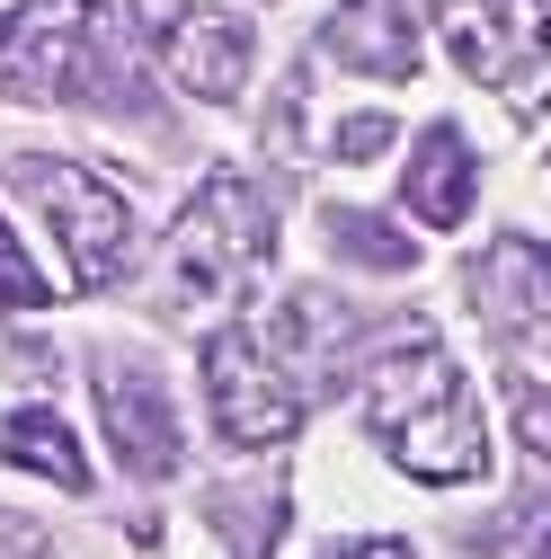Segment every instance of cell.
Here are the masks:
<instances>
[{
	"label": "cell",
	"instance_id": "cell-9",
	"mask_svg": "<svg viewBox=\"0 0 551 559\" xmlns=\"http://www.w3.org/2000/svg\"><path fill=\"white\" fill-rule=\"evenodd\" d=\"M98 408H107V444L125 471H143V479H169L178 471V417H169V391L152 373H133V365H98Z\"/></svg>",
	"mask_w": 551,
	"mask_h": 559
},
{
	"label": "cell",
	"instance_id": "cell-1",
	"mask_svg": "<svg viewBox=\"0 0 551 559\" xmlns=\"http://www.w3.org/2000/svg\"><path fill=\"white\" fill-rule=\"evenodd\" d=\"M365 436L427 488H462L490 471V427H480V400L462 391L445 346H391L365 373Z\"/></svg>",
	"mask_w": 551,
	"mask_h": 559
},
{
	"label": "cell",
	"instance_id": "cell-7",
	"mask_svg": "<svg viewBox=\"0 0 551 559\" xmlns=\"http://www.w3.org/2000/svg\"><path fill=\"white\" fill-rule=\"evenodd\" d=\"M133 19L152 27V45L178 72V90L241 98V81H249V27H241L232 0H133Z\"/></svg>",
	"mask_w": 551,
	"mask_h": 559
},
{
	"label": "cell",
	"instance_id": "cell-5",
	"mask_svg": "<svg viewBox=\"0 0 551 559\" xmlns=\"http://www.w3.org/2000/svg\"><path fill=\"white\" fill-rule=\"evenodd\" d=\"M204 391H214V427L241 453H267V444H285L303 427L294 365L276 356V329H258V320H232L214 346H204Z\"/></svg>",
	"mask_w": 551,
	"mask_h": 559
},
{
	"label": "cell",
	"instance_id": "cell-6",
	"mask_svg": "<svg viewBox=\"0 0 551 559\" xmlns=\"http://www.w3.org/2000/svg\"><path fill=\"white\" fill-rule=\"evenodd\" d=\"M19 195L36 204V214L54 223V240L72 249V285H107V275L125 266V240H133V214H125V195L81 169V160H45V152H19L10 160Z\"/></svg>",
	"mask_w": 551,
	"mask_h": 559
},
{
	"label": "cell",
	"instance_id": "cell-3",
	"mask_svg": "<svg viewBox=\"0 0 551 559\" xmlns=\"http://www.w3.org/2000/svg\"><path fill=\"white\" fill-rule=\"evenodd\" d=\"M258 249H267V214H258V195L232 178V169H214L204 178V195L178 214V231H169V285H161V302H232L241 294V275L258 266Z\"/></svg>",
	"mask_w": 551,
	"mask_h": 559
},
{
	"label": "cell",
	"instance_id": "cell-18",
	"mask_svg": "<svg viewBox=\"0 0 551 559\" xmlns=\"http://www.w3.org/2000/svg\"><path fill=\"white\" fill-rule=\"evenodd\" d=\"M329 559H419L400 533H365V542H348V550H329Z\"/></svg>",
	"mask_w": 551,
	"mask_h": 559
},
{
	"label": "cell",
	"instance_id": "cell-12",
	"mask_svg": "<svg viewBox=\"0 0 551 559\" xmlns=\"http://www.w3.org/2000/svg\"><path fill=\"white\" fill-rule=\"evenodd\" d=\"M0 453H10L19 471H36V479H62V488H72V498L90 488V462H81L72 427H62L54 408H19V417H10V436H0Z\"/></svg>",
	"mask_w": 551,
	"mask_h": 559
},
{
	"label": "cell",
	"instance_id": "cell-11",
	"mask_svg": "<svg viewBox=\"0 0 551 559\" xmlns=\"http://www.w3.org/2000/svg\"><path fill=\"white\" fill-rule=\"evenodd\" d=\"M471 143H462V133L454 124H427L419 133V152H409V178H400V204H409V214H419V223H436V231H454L462 214H471Z\"/></svg>",
	"mask_w": 551,
	"mask_h": 559
},
{
	"label": "cell",
	"instance_id": "cell-16",
	"mask_svg": "<svg viewBox=\"0 0 551 559\" xmlns=\"http://www.w3.org/2000/svg\"><path fill=\"white\" fill-rule=\"evenodd\" d=\"M0 559H45V533L27 515H0Z\"/></svg>",
	"mask_w": 551,
	"mask_h": 559
},
{
	"label": "cell",
	"instance_id": "cell-14",
	"mask_svg": "<svg viewBox=\"0 0 551 559\" xmlns=\"http://www.w3.org/2000/svg\"><path fill=\"white\" fill-rule=\"evenodd\" d=\"M329 231H338V249H348L356 266H383V275H391V266H409V258H419V249H409V240H400L391 223H374V214H338Z\"/></svg>",
	"mask_w": 551,
	"mask_h": 559
},
{
	"label": "cell",
	"instance_id": "cell-13",
	"mask_svg": "<svg viewBox=\"0 0 551 559\" xmlns=\"http://www.w3.org/2000/svg\"><path fill=\"white\" fill-rule=\"evenodd\" d=\"M490 559H551V498H516L499 524H480Z\"/></svg>",
	"mask_w": 551,
	"mask_h": 559
},
{
	"label": "cell",
	"instance_id": "cell-17",
	"mask_svg": "<svg viewBox=\"0 0 551 559\" xmlns=\"http://www.w3.org/2000/svg\"><path fill=\"white\" fill-rule=\"evenodd\" d=\"M516 417H525V444H534V453H551V391H525V408H516Z\"/></svg>",
	"mask_w": 551,
	"mask_h": 559
},
{
	"label": "cell",
	"instance_id": "cell-2",
	"mask_svg": "<svg viewBox=\"0 0 551 559\" xmlns=\"http://www.w3.org/2000/svg\"><path fill=\"white\" fill-rule=\"evenodd\" d=\"M0 98L62 107V98H107L143 107V81L125 72V45L98 0H27L0 19Z\"/></svg>",
	"mask_w": 551,
	"mask_h": 559
},
{
	"label": "cell",
	"instance_id": "cell-10",
	"mask_svg": "<svg viewBox=\"0 0 551 559\" xmlns=\"http://www.w3.org/2000/svg\"><path fill=\"white\" fill-rule=\"evenodd\" d=\"M329 53L374 81H409L419 72V0H338Z\"/></svg>",
	"mask_w": 551,
	"mask_h": 559
},
{
	"label": "cell",
	"instance_id": "cell-15",
	"mask_svg": "<svg viewBox=\"0 0 551 559\" xmlns=\"http://www.w3.org/2000/svg\"><path fill=\"white\" fill-rule=\"evenodd\" d=\"M0 302H10V311H36V302H54V285H45V275L19 258V240H10V223H0Z\"/></svg>",
	"mask_w": 551,
	"mask_h": 559
},
{
	"label": "cell",
	"instance_id": "cell-4",
	"mask_svg": "<svg viewBox=\"0 0 551 559\" xmlns=\"http://www.w3.org/2000/svg\"><path fill=\"white\" fill-rule=\"evenodd\" d=\"M436 36L516 116L551 98V19H542V0H436Z\"/></svg>",
	"mask_w": 551,
	"mask_h": 559
},
{
	"label": "cell",
	"instance_id": "cell-8",
	"mask_svg": "<svg viewBox=\"0 0 551 559\" xmlns=\"http://www.w3.org/2000/svg\"><path fill=\"white\" fill-rule=\"evenodd\" d=\"M471 294L490 311V329L525 356H551V249L534 240H499L490 258L471 266Z\"/></svg>",
	"mask_w": 551,
	"mask_h": 559
}]
</instances>
